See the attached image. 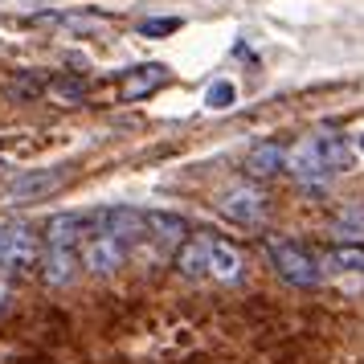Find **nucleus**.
I'll return each mask as SVG.
<instances>
[{
    "instance_id": "nucleus-12",
    "label": "nucleus",
    "mask_w": 364,
    "mask_h": 364,
    "mask_svg": "<svg viewBox=\"0 0 364 364\" xmlns=\"http://www.w3.org/2000/svg\"><path fill=\"white\" fill-rule=\"evenodd\" d=\"M184 233H188V221L181 213L144 209V242H151V246H181Z\"/></svg>"
},
{
    "instance_id": "nucleus-7",
    "label": "nucleus",
    "mask_w": 364,
    "mask_h": 364,
    "mask_svg": "<svg viewBox=\"0 0 364 364\" xmlns=\"http://www.w3.org/2000/svg\"><path fill=\"white\" fill-rule=\"evenodd\" d=\"M78 254H82V270H90V274H115L119 266L127 262L132 246H123L111 233H90L78 246Z\"/></svg>"
},
{
    "instance_id": "nucleus-14",
    "label": "nucleus",
    "mask_w": 364,
    "mask_h": 364,
    "mask_svg": "<svg viewBox=\"0 0 364 364\" xmlns=\"http://www.w3.org/2000/svg\"><path fill=\"white\" fill-rule=\"evenodd\" d=\"M246 172L250 176H279V172H287V144H279V139H266V144H258V148L246 156Z\"/></svg>"
},
{
    "instance_id": "nucleus-16",
    "label": "nucleus",
    "mask_w": 364,
    "mask_h": 364,
    "mask_svg": "<svg viewBox=\"0 0 364 364\" xmlns=\"http://www.w3.org/2000/svg\"><path fill=\"white\" fill-rule=\"evenodd\" d=\"M319 148H323V160H328L331 172H348L356 164V148H352V135L344 132H315Z\"/></svg>"
},
{
    "instance_id": "nucleus-6",
    "label": "nucleus",
    "mask_w": 364,
    "mask_h": 364,
    "mask_svg": "<svg viewBox=\"0 0 364 364\" xmlns=\"http://www.w3.org/2000/svg\"><path fill=\"white\" fill-rule=\"evenodd\" d=\"M70 181V168L66 164H53V168H33V172H25L17 181L4 188V197L13 200V205H25V200H46L53 197L58 188H66Z\"/></svg>"
},
{
    "instance_id": "nucleus-4",
    "label": "nucleus",
    "mask_w": 364,
    "mask_h": 364,
    "mask_svg": "<svg viewBox=\"0 0 364 364\" xmlns=\"http://www.w3.org/2000/svg\"><path fill=\"white\" fill-rule=\"evenodd\" d=\"M287 172H291L299 184H307V188H319V184H328L331 176H336L328 168V160H323V148H319L315 132L295 139V144L287 148Z\"/></svg>"
},
{
    "instance_id": "nucleus-5",
    "label": "nucleus",
    "mask_w": 364,
    "mask_h": 364,
    "mask_svg": "<svg viewBox=\"0 0 364 364\" xmlns=\"http://www.w3.org/2000/svg\"><path fill=\"white\" fill-rule=\"evenodd\" d=\"M90 233H99V213H90V209H70V213H58L46 221V230H41V242L46 246H82Z\"/></svg>"
},
{
    "instance_id": "nucleus-3",
    "label": "nucleus",
    "mask_w": 364,
    "mask_h": 364,
    "mask_svg": "<svg viewBox=\"0 0 364 364\" xmlns=\"http://www.w3.org/2000/svg\"><path fill=\"white\" fill-rule=\"evenodd\" d=\"M217 209H221V217H230L233 225H246V230H258L266 217H270V200H266V193L258 188V184H230L221 197H217Z\"/></svg>"
},
{
    "instance_id": "nucleus-19",
    "label": "nucleus",
    "mask_w": 364,
    "mask_h": 364,
    "mask_svg": "<svg viewBox=\"0 0 364 364\" xmlns=\"http://www.w3.org/2000/svg\"><path fill=\"white\" fill-rule=\"evenodd\" d=\"M233 99H237L233 82H213V86H209V95H205V102H209L213 111H225V107H233Z\"/></svg>"
},
{
    "instance_id": "nucleus-2",
    "label": "nucleus",
    "mask_w": 364,
    "mask_h": 364,
    "mask_svg": "<svg viewBox=\"0 0 364 364\" xmlns=\"http://www.w3.org/2000/svg\"><path fill=\"white\" fill-rule=\"evenodd\" d=\"M41 233L29 225H0V274H29L41 266Z\"/></svg>"
},
{
    "instance_id": "nucleus-11",
    "label": "nucleus",
    "mask_w": 364,
    "mask_h": 364,
    "mask_svg": "<svg viewBox=\"0 0 364 364\" xmlns=\"http://www.w3.org/2000/svg\"><path fill=\"white\" fill-rule=\"evenodd\" d=\"M246 274V258L242 250L225 242V237H209V279L217 282H242Z\"/></svg>"
},
{
    "instance_id": "nucleus-20",
    "label": "nucleus",
    "mask_w": 364,
    "mask_h": 364,
    "mask_svg": "<svg viewBox=\"0 0 364 364\" xmlns=\"http://www.w3.org/2000/svg\"><path fill=\"white\" fill-rule=\"evenodd\" d=\"M181 25H184L181 17H156V21H144V25H139V33H144V37H168V33H176Z\"/></svg>"
},
{
    "instance_id": "nucleus-13",
    "label": "nucleus",
    "mask_w": 364,
    "mask_h": 364,
    "mask_svg": "<svg viewBox=\"0 0 364 364\" xmlns=\"http://www.w3.org/2000/svg\"><path fill=\"white\" fill-rule=\"evenodd\" d=\"M172 266L184 279H209V237H184L172 254Z\"/></svg>"
},
{
    "instance_id": "nucleus-21",
    "label": "nucleus",
    "mask_w": 364,
    "mask_h": 364,
    "mask_svg": "<svg viewBox=\"0 0 364 364\" xmlns=\"http://www.w3.org/2000/svg\"><path fill=\"white\" fill-rule=\"evenodd\" d=\"M352 148H356V156H364V132L352 135Z\"/></svg>"
},
{
    "instance_id": "nucleus-1",
    "label": "nucleus",
    "mask_w": 364,
    "mask_h": 364,
    "mask_svg": "<svg viewBox=\"0 0 364 364\" xmlns=\"http://www.w3.org/2000/svg\"><path fill=\"white\" fill-rule=\"evenodd\" d=\"M262 250L282 282H291V287H319L323 282V266L307 246H299L291 237H266Z\"/></svg>"
},
{
    "instance_id": "nucleus-22",
    "label": "nucleus",
    "mask_w": 364,
    "mask_h": 364,
    "mask_svg": "<svg viewBox=\"0 0 364 364\" xmlns=\"http://www.w3.org/2000/svg\"><path fill=\"white\" fill-rule=\"evenodd\" d=\"M0 307H9V282L0 279Z\"/></svg>"
},
{
    "instance_id": "nucleus-9",
    "label": "nucleus",
    "mask_w": 364,
    "mask_h": 364,
    "mask_svg": "<svg viewBox=\"0 0 364 364\" xmlns=\"http://www.w3.org/2000/svg\"><path fill=\"white\" fill-rule=\"evenodd\" d=\"M37 274L50 282V287H70V282L82 274V254H78L74 246H46L41 250Z\"/></svg>"
},
{
    "instance_id": "nucleus-15",
    "label": "nucleus",
    "mask_w": 364,
    "mask_h": 364,
    "mask_svg": "<svg viewBox=\"0 0 364 364\" xmlns=\"http://www.w3.org/2000/svg\"><path fill=\"white\" fill-rule=\"evenodd\" d=\"M319 266L336 270V274H364V246L360 242H336V246L323 250Z\"/></svg>"
},
{
    "instance_id": "nucleus-8",
    "label": "nucleus",
    "mask_w": 364,
    "mask_h": 364,
    "mask_svg": "<svg viewBox=\"0 0 364 364\" xmlns=\"http://www.w3.org/2000/svg\"><path fill=\"white\" fill-rule=\"evenodd\" d=\"M33 25H46V29H58L70 37H99L111 29V17L107 13H37Z\"/></svg>"
},
{
    "instance_id": "nucleus-17",
    "label": "nucleus",
    "mask_w": 364,
    "mask_h": 364,
    "mask_svg": "<svg viewBox=\"0 0 364 364\" xmlns=\"http://www.w3.org/2000/svg\"><path fill=\"white\" fill-rule=\"evenodd\" d=\"M46 95H53L58 102H82L86 82L74 78V74H53V78H46Z\"/></svg>"
},
{
    "instance_id": "nucleus-18",
    "label": "nucleus",
    "mask_w": 364,
    "mask_h": 364,
    "mask_svg": "<svg viewBox=\"0 0 364 364\" xmlns=\"http://www.w3.org/2000/svg\"><path fill=\"white\" fill-rule=\"evenodd\" d=\"M336 233L344 242H364V209H344L336 217Z\"/></svg>"
},
{
    "instance_id": "nucleus-10",
    "label": "nucleus",
    "mask_w": 364,
    "mask_h": 364,
    "mask_svg": "<svg viewBox=\"0 0 364 364\" xmlns=\"http://www.w3.org/2000/svg\"><path fill=\"white\" fill-rule=\"evenodd\" d=\"M164 82H168V66L164 62H144V66H135V70L123 74L119 95H123V102H144V99H151Z\"/></svg>"
}]
</instances>
